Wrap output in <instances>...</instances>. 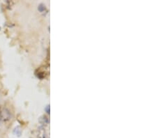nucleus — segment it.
I'll return each mask as SVG.
<instances>
[{
	"label": "nucleus",
	"mask_w": 157,
	"mask_h": 138,
	"mask_svg": "<svg viewBox=\"0 0 157 138\" xmlns=\"http://www.w3.org/2000/svg\"></svg>",
	"instance_id": "f257e3e1"
}]
</instances>
